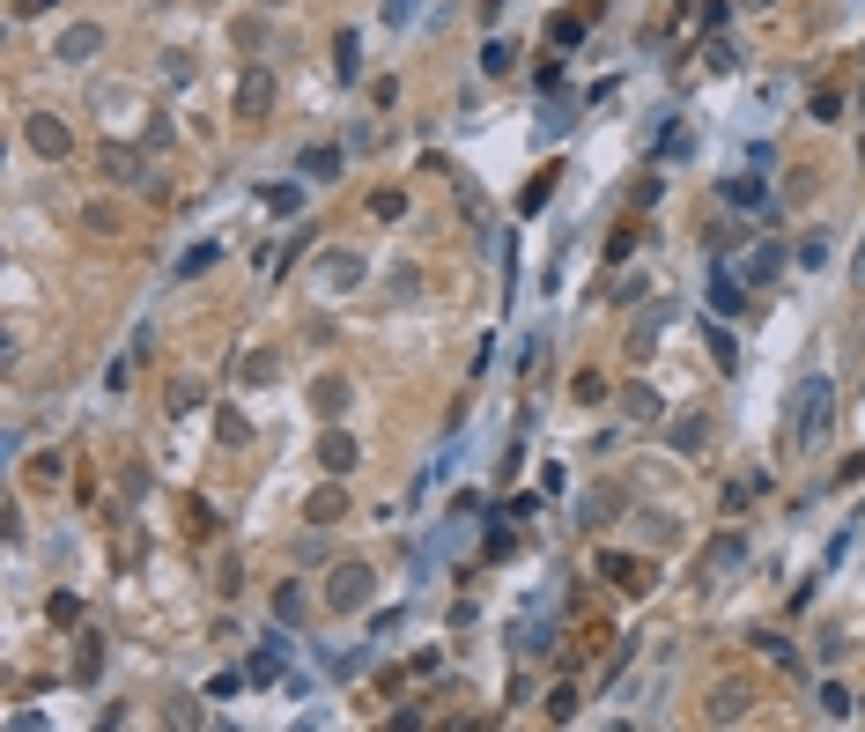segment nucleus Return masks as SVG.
Wrapping results in <instances>:
<instances>
[{"label":"nucleus","mask_w":865,"mask_h":732,"mask_svg":"<svg viewBox=\"0 0 865 732\" xmlns=\"http://www.w3.org/2000/svg\"><path fill=\"white\" fill-rule=\"evenodd\" d=\"M829 415H836V385H829V378L799 385V392H792V429H784V452H806V444L829 429Z\"/></svg>","instance_id":"nucleus-1"},{"label":"nucleus","mask_w":865,"mask_h":732,"mask_svg":"<svg viewBox=\"0 0 865 732\" xmlns=\"http://www.w3.org/2000/svg\"><path fill=\"white\" fill-rule=\"evenodd\" d=\"M370 599H378V570H370V562H333L326 607H333V614H363Z\"/></svg>","instance_id":"nucleus-2"},{"label":"nucleus","mask_w":865,"mask_h":732,"mask_svg":"<svg viewBox=\"0 0 865 732\" xmlns=\"http://www.w3.org/2000/svg\"><path fill=\"white\" fill-rule=\"evenodd\" d=\"M599 577H614L622 592L644 599V592L658 585V562H636V555H622V548H607V555H599Z\"/></svg>","instance_id":"nucleus-3"},{"label":"nucleus","mask_w":865,"mask_h":732,"mask_svg":"<svg viewBox=\"0 0 865 732\" xmlns=\"http://www.w3.org/2000/svg\"><path fill=\"white\" fill-rule=\"evenodd\" d=\"M747 710H755V688H747V681H718V688H710V703H703V718L710 725H740Z\"/></svg>","instance_id":"nucleus-4"},{"label":"nucleus","mask_w":865,"mask_h":732,"mask_svg":"<svg viewBox=\"0 0 865 732\" xmlns=\"http://www.w3.org/2000/svg\"><path fill=\"white\" fill-rule=\"evenodd\" d=\"M237 111H244V119H267V111H274V74L267 67H244L237 74Z\"/></svg>","instance_id":"nucleus-5"},{"label":"nucleus","mask_w":865,"mask_h":732,"mask_svg":"<svg viewBox=\"0 0 865 732\" xmlns=\"http://www.w3.org/2000/svg\"><path fill=\"white\" fill-rule=\"evenodd\" d=\"M30 148H37V156H52V163H60L67 148H74L67 119H52V111H37V119H30Z\"/></svg>","instance_id":"nucleus-6"},{"label":"nucleus","mask_w":865,"mask_h":732,"mask_svg":"<svg viewBox=\"0 0 865 732\" xmlns=\"http://www.w3.org/2000/svg\"><path fill=\"white\" fill-rule=\"evenodd\" d=\"M97 52H104V30H97V23H74V30L60 37V60H67V67H89Z\"/></svg>","instance_id":"nucleus-7"},{"label":"nucleus","mask_w":865,"mask_h":732,"mask_svg":"<svg viewBox=\"0 0 865 732\" xmlns=\"http://www.w3.org/2000/svg\"><path fill=\"white\" fill-rule=\"evenodd\" d=\"M97 171H104L111 185H134V178H141V148H126V141H104Z\"/></svg>","instance_id":"nucleus-8"},{"label":"nucleus","mask_w":865,"mask_h":732,"mask_svg":"<svg viewBox=\"0 0 865 732\" xmlns=\"http://www.w3.org/2000/svg\"><path fill=\"white\" fill-rule=\"evenodd\" d=\"M363 274H370L363 252H326V259H318V281H326V289H355Z\"/></svg>","instance_id":"nucleus-9"},{"label":"nucleus","mask_w":865,"mask_h":732,"mask_svg":"<svg viewBox=\"0 0 865 732\" xmlns=\"http://www.w3.org/2000/svg\"><path fill=\"white\" fill-rule=\"evenodd\" d=\"M355 459H363V452H355V437H341V429H326V437H318V466H326V474H355Z\"/></svg>","instance_id":"nucleus-10"},{"label":"nucleus","mask_w":865,"mask_h":732,"mask_svg":"<svg viewBox=\"0 0 865 732\" xmlns=\"http://www.w3.org/2000/svg\"><path fill=\"white\" fill-rule=\"evenodd\" d=\"M311 407H318V415H341V407H348V378H341V370H326V378H311Z\"/></svg>","instance_id":"nucleus-11"},{"label":"nucleus","mask_w":865,"mask_h":732,"mask_svg":"<svg viewBox=\"0 0 865 732\" xmlns=\"http://www.w3.org/2000/svg\"><path fill=\"white\" fill-rule=\"evenodd\" d=\"M341 511H348V488H341V474H333V481H326V488H318V496L304 503V518H311V525H333Z\"/></svg>","instance_id":"nucleus-12"},{"label":"nucleus","mask_w":865,"mask_h":732,"mask_svg":"<svg viewBox=\"0 0 865 732\" xmlns=\"http://www.w3.org/2000/svg\"><path fill=\"white\" fill-rule=\"evenodd\" d=\"M237 378H244V385H274V378H281V355H274V348H252V355L237 363Z\"/></svg>","instance_id":"nucleus-13"},{"label":"nucleus","mask_w":865,"mask_h":732,"mask_svg":"<svg viewBox=\"0 0 865 732\" xmlns=\"http://www.w3.org/2000/svg\"><path fill=\"white\" fill-rule=\"evenodd\" d=\"M622 415H629V422H658V415H666V400H658L651 385H629V392H622Z\"/></svg>","instance_id":"nucleus-14"},{"label":"nucleus","mask_w":865,"mask_h":732,"mask_svg":"<svg viewBox=\"0 0 865 732\" xmlns=\"http://www.w3.org/2000/svg\"><path fill=\"white\" fill-rule=\"evenodd\" d=\"M740 555H747V548H740V533H718V540H710V555H703V577H725Z\"/></svg>","instance_id":"nucleus-15"},{"label":"nucleus","mask_w":865,"mask_h":732,"mask_svg":"<svg viewBox=\"0 0 865 732\" xmlns=\"http://www.w3.org/2000/svg\"><path fill=\"white\" fill-rule=\"evenodd\" d=\"M304 178H318V185H326V178H341V148H333V141L304 148Z\"/></svg>","instance_id":"nucleus-16"},{"label":"nucleus","mask_w":865,"mask_h":732,"mask_svg":"<svg viewBox=\"0 0 865 732\" xmlns=\"http://www.w3.org/2000/svg\"><path fill=\"white\" fill-rule=\"evenodd\" d=\"M777 267H784V244H762V252L747 259V281H755V289H769V281H777Z\"/></svg>","instance_id":"nucleus-17"},{"label":"nucleus","mask_w":865,"mask_h":732,"mask_svg":"<svg viewBox=\"0 0 865 732\" xmlns=\"http://www.w3.org/2000/svg\"><path fill=\"white\" fill-rule=\"evenodd\" d=\"M333 67H341V82H355V74H363V45H355V30L333 37Z\"/></svg>","instance_id":"nucleus-18"},{"label":"nucleus","mask_w":865,"mask_h":732,"mask_svg":"<svg viewBox=\"0 0 865 732\" xmlns=\"http://www.w3.org/2000/svg\"><path fill=\"white\" fill-rule=\"evenodd\" d=\"M806 119H814V126H836V119H843V97H836L829 82H821L814 97H806Z\"/></svg>","instance_id":"nucleus-19"},{"label":"nucleus","mask_w":865,"mask_h":732,"mask_svg":"<svg viewBox=\"0 0 865 732\" xmlns=\"http://www.w3.org/2000/svg\"><path fill=\"white\" fill-rule=\"evenodd\" d=\"M666 318H673V304H658V311L644 318V326L629 333V355H636V363H644V355H651V341H658V326H666Z\"/></svg>","instance_id":"nucleus-20"},{"label":"nucleus","mask_w":865,"mask_h":732,"mask_svg":"<svg viewBox=\"0 0 865 732\" xmlns=\"http://www.w3.org/2000/svg\"><path fill=\"white\" fill-rule=\"evenodd\" d=\"M585 23L592 15H577V8H562L555 23H548V45H577V37H585Z\"/></svg>","instance_id":"nucleus-21"},{"label":"nucleus","mask_w":865,"mask_h":732,"mask_svg":"<svg viewBox=\"0 0 865 732\" xmlns=\"http://www.w3.org/2000/svg\"><path fill=\"white\" fill-rule=\"evenodd\" d=\"M703 348H710V363H718V370H740V348H732V333H725V326H710V333H703Z\"/></svg>","instance_id":"nucleus-22"},{"label":"nucleus","mask_w":865,"mask_h":732,"mask_svg":"<svg viewBox=\"0 0 865 732\" xmlns=\"http://www.w3.org/2000/svg\"><path fill=\"white\" fill-rule=\"evenodd\" d=\"M163 407H171V415L200 407V378H171V385H163Z\"/></svg>","instance_id":"nucleus-23"},{"label":"nucleus","mask_w":865,"mask_h":732,"mask_svg":"<svg viewBox=\"0 0 865 732\" xmlns=\"http://www.w3.org/2000/svg\"><path fill=\"white\" fill-rule=\"evenodd\" d=\"M851 688H843V681H821V718H851Z\"/></svg>","instance_id":"nucleus-24"},{"label":"nucleus","mask_w":865,"mask_h":732,"mask_svg":"<svg viewBox=\"0 0 865 732\" xmlns=\"http://www.w3.org/2000/svg\"><path fill=\"white\" fill-rule=\"evenodd\" d=\"M622 503H629V496H622V488H614V481H607V488H592V503H585V518L599 525V518H614V511H622Z\"/></svg>","instance_id":"nucleus-25"},{"label":"nucleus","mask_w":865,"mask_h":732,"mask_svg":"<svg viewBox=\"0 0 865 732\" xmlns=\"http://www.w3.org/2000/svg\"><path fill=\"white\" fill-rule=\"evenodd\" d=\"M703 437H710V422H703V415H681V422H673V452H695Z\"/></svg>","instance_id":"nucleus-26"},{"label":"nucleus","mask_w":865,"mask_h":732,"mask_svg":"<svg viewBox=\"0 0 865 732\" xmlns=\"http://www.w3.org/2000/svg\"><path fill=\"white\" fill-rule=\"evenodd\" d=\"M60 474H67L60 452H37V459H30V481H37V488H60Z\"/></svg>","instance_id":"nucleus-27"},{"label":"nucleus","mask_w":865,"mask_h":732,"mask_svg":"<svg viewBox=\"0 0 865 732\" xmlns=\"http://www.w3.org/2000/svg\"><path fill=\"white\" fill-rule=\"evenodd\" d=\"M725 200L732 208H762V178H725Z\"/></svg>","instance_id":"nucleus-28"},{"label":"nucleus","mask_w":865,"mask_h":732,"mask_svg":"<svg viewBox=\"0 0 865 732\" xmlns=\"http://www.w3.org/2000/svg\"><path fill=\"white\" fill-rule=\"evenodd\" d=\"M710 304H718V311H740V304H747V289H740L732 274H718V281H710Z\"/></svg>","instance_id":"nucleus-29"},{"label":"nucleus","mask_w":865,"mask_h":732,"mask_svg":"<svg viewBox=\"0 0 865 732\" xmlns=\"http://www.w3.org/2000/svg\"><path fill=\"white\" fill-rule=\"evenodd\" d=\"M370 215H378V222L407 215V193H400V185H385V193H370Z\"/></svg>","instance_id":"nucleus-30"},{"label":"nucleus","mask_w":865,"mask_h":732,"mask_svg":"<svg viewBox=\"0 0 865 732\" xmlns=\"http://www.w3.org/2000/svg\"><path fill=\"white\" fill-rule=\"evenodd\" d=\"M82 230H89V237H111V230H119V215H111L104 200H89V208H82Z\"/></svg>","instance_id":"nucleus-31"},{"label":"nucleus","mask_w":865,"mask_h":732,"mask_svg":"<svg viewBox=\"0 0 865 732\" xmlns=\"http://www.w3.org/2000/svg\"><path fill=\"white\" fill-rule=\"evenodd\" d=\"M215 267V244H193V252L178 259V281H193V274H208Z\"/></svg>","instance_id":"nucleus-32"},{"label":"nucleus","mask_w":865,"mask_h":732,"mask_svg":"<svg viewBox=\"0 0 865 732\" xmlns=\"http://www.w3.org/2000/svg\"><path fill=\"white\" fill-rule=\"evenodd\" d=\"M548 193H555V171H540V178H533V185H525V193H518V208L533 215V208H540V200H548Z\"/></svg>","instance_id":"nucleus-33"},{"label":"nucleus","mask_w":865,"mask_h":732,"mask_svg":"<svg viewBox=\"0 0 865 732\" xmlns=\"http://www.w3.org/2000/svg\"><path fill=\"white\" fill-rule=\"evenodd\" d=\"M296 614H304V592L281 585V592H274V622H296Z\"/></svg>","instance_id":"nucleus-34"},{"label":"nucleus","mask_w":865,"mask_h":732,"mask_svg":"<svg viewBox=\"0 0 865 732\" xmlns=\"http://www.w3.org/2000/svg\"><path fill=\"white\" fill-rule=\"evenodd\" d=\"M548 718H555V725L577 718V688H555V696H548Z\"/></svg>","instance_id":"nucleus-35"},{"label":"nucleus","mask_w":865,"mask_h":732,"mask_svg":"<svg viewBox=\"0 0 865 732\" xmlns=\"http://www.w3.org/2000/svg\"><path fill=\"white\" fill-rule=\"evenodd\" d=\"M570 392H577V400H607V378H599V370H577Z\"/></svg>","instance_id":"nucleus-36"},{"label":"nucleus","mask_w":865,"mask_h":732,"mask_svg":"<svg viewBox=\"0 0 865 732\" xmlns=\"http://www.w3.org/2000/svg\"><path fill=\"white\" fill-rule=\"evenodd\" d=\"M629 252H636V222H622V230L607 237V259H629Z\"/></svg>","instance_id":"nucleus-37"},{"label":"nucleus","mask_w":865,"mask_h":732,"mask_svg":"<svg viewBox=\"0 0 865 732\" xmlns=\"http://www.w3.org/2000/svg\"><path fill=\"white\" fill-rule=\"evenodd\" d=\"M97 673V636H82V651H74V681H89Z\"/></svg>","instance_id":"nucleus-38"},{"label":"nucleus","mask_w":865,"mask_h":732,"mask_svg":"<svg viewBox=\"0 0 865 732\" xmlns=\"http://www.w3.org/2000/svg\"><path fill=\"white\" fill-rule=\"evenodd\" d=\"M163 82H193V60H185V52H163Z\"/></svg>","instance_id":"nucleus-39"},{"label":"nucleus","mask_w":865,"mask_h":732,"mask_svg":"<svg viewBox=\"0 0 865 732\" xmlns=\"http://www.w3.org/2000/svg\"><path fill=\"white\" fill-rule=\"evenodd\" d=\"M755 644H762V651H769V659H777V666H799V651L784 644V636H755Z\"/></svg>","instance_id":"nucleus-40"},{"label":"nucleus","mask_w":865,"mask_h":732,"mask_svg":"<svg viewBox=\"0 0 865 732\" xmlns=\"http://www.w3.org/2000/svg\"><path fill=\"white\" fill-rule=\"evenodd\" d=\"M244 437H252V422H244V415H230V407H222V444H244Z\"/></svg>","instance_id":"nucleus-41"},{"label":"nucleus","mask_w":865,"mask_h":732,"mask_svg":"<svg viewBox=\"0 0 865 732\" xmlns=\"http://www.w3.org/2000/svg\"><path fill=\"white\" fill-rule=\"evenodd\" d=\"M215 585H222V592L237 599V585H244V562H237V555H230V562H222V570H215Z\"/></svg>","instance_id":"nucleus-42"},{"label":"nucleus","mask_w":865,"mask_h":732,"mask_svg":"<svg viewBox=\"0 0 865 732\" xmlns=\"http://www.w3.org/2000/svg\"><path fill=\"white\" fill-rule=\"evenodd\" d=\"M45 8H60V0H15V15H45Z\"/></svg>","instance_id":"nucleus-43"},{"label":"nucleus","mask_w":865,"mask_h":732,"mask_svg":"<svg viewBox=\"0 0 865 732\" xmlns=\"http://www.w3.org/2000/svg\"><path fill=\"white\" fill-rule=\"evenodd\" d=\"M851 289H865V244H858V267H851Z\"/></svg>","instance_id":"nucleus-44"},{"label":"nucleus","mask_w":865,"mask_h":732,"mask_svg":"<svg viewBox=\"0 0 865 732\" xmlns=\"http://www.w3.org/2000/svg\"><path fill=\"white\" fill-rule=\"evenodd\" d=\"M740 8H777V0H740Z\"/></svg>","instance_id":"nucleus-45"},{"label":"nucleus","mask_w":865,"mask_h":732,"mask_svg":"<svg viewBox=\"0 0 865 732\" xmlns=\"http://www.w3.org/2000/svg\"><path fill=\"white\" fill-rule=\"evenodd\" d=\"M259 8H281V0H259Z\"/></svg>","instance_id":"nucleus-46"},{"label":"nucleus","mask_w":865,"mask_h":732,"mask_svg":"<svg viewBox=\"0 0 865 732\" xmlns=\"http://www.w3.org/2000/svg\"><path fill=\"white\" fill-rule=\"evenodd\" d=\"M858 163H865V148H858Z\"/></svg>","instance_id":"nucleus-47"},{"label":"nucleus","mask_w":865,"mask_h":732,"mask_svg":"<svg viewBox=\"0 0 865 732\" xmlns=\"http://www.w3.org/2000/svg\"><path fill=\"white\" fill-rule=\"evenodd\" d=\"M200 8H208V0H200Z\"/></svg>","instance_id":"nucleus-48"}]
</instances>
